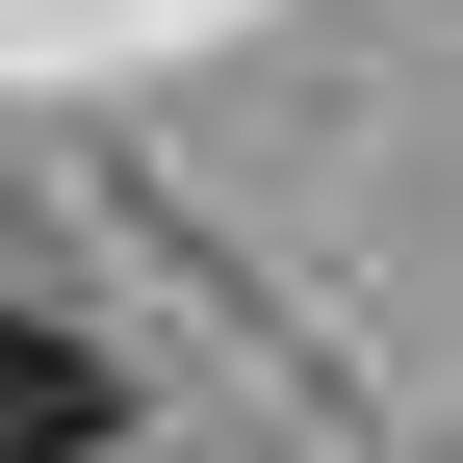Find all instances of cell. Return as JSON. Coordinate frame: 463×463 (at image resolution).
Wrapping results in <instances>:
<instances>
[{
    "label": "cell",
    "mask_w": 463,
    "mask_h": 463,
    "mask_svg": "<svg viewBox=\"0 0 463 463\" xmlns=\"http://www.w3.org/2000/svg\"><path fill=\"white\" fill-rule=\"evenodd\" d=\"M0 463H103V335L0 309Z\"/></svg>",
    "instance_id": "1"
}]
</instances>
